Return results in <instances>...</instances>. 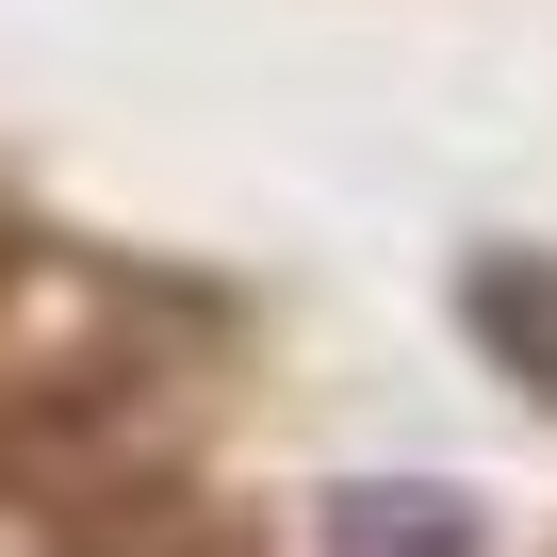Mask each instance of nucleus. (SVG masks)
<instances>
[{
  "instance_id": "nucleus-1",
  "label": "nucleus",
  "mask_w": 557,
  "mask_h": 557,
  "mask_svg": "<svg viewBox=\"0 0 557 557\" xmlns=\"http://www.w3.org/2000/svg\"><path fill=\"white\" fill-rule=\"evenodd\" d=\"M459 312H475L492 361H524V377L557 394V262H475V296H459Z\"/></svg>"
},
{
  "instance_id": "nucleus-2",
  "label": "nucleus",
  "mask_w": 557,
  "mask_h": 557,
  "mask_svg": "<svg viewBox=\"0 0 557 557\" xmlns=\"http://www.w3.org/2000/svg\"><path fill=\"white\" fill-rule=\"evenodd\" d=\"M329 541H345V557H475V508H459V492H345Z\"/></svg>"
}]
</instances>
